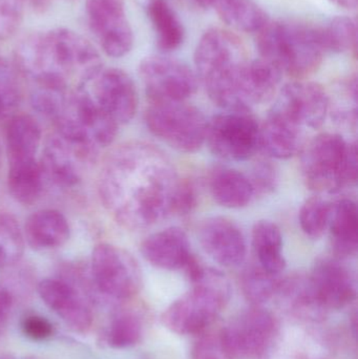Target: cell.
Masks as SVG:
<instances>
[{
	"label": "cell",
	"instance_id": "cell-1",
	"mask_svg": "<svg viewBox=\"0 0 358 359\" xmlns=\"http://www.w3.org/2000/svg\"><path fill=\"white\" fill-rule=\"evenodd\" d=\"M181 178L159 147L130 141L115 147L102 162L97 191L113 221L128 231H143L174 215Z\"/></svg>",
	"mask_w": 358,
	"mask_h": 359
},
{
	"label": "cell",
	"instance_id": "cell-2",
	"mask_svg": "<svg viewBox=\"0 0 358 359\" xmlns=\"http://www.w3.org/2000/svg\"><path fill=\"white\" fill-rule=\"evenodd\" d=\"M15 62L32 82L59 79L69 83V78H78L82 84L103 67L96 46L67 27L25 36L15 48Z\"/></svg>",
	"mask_w": 358,
	"mask_h": 359
},
{
	"label": "cell",
	"instance_id": "cell-3",
	"mask_svg": "<svg viewBox=\"0 0 358 359\" xmlns=\"http://www.w3.org/2000/svg\"><path fill=\"white\" fill-rule=\"evenodd\" d=\"M245 48L227 29H208L195 50V75L210 100L223 109H250L242 95V80L248 63Z\"/></svg>",
	"mask_w": 358,
	"mask_h": 359
},
{
	"label": "cell",
	"instance_id": "cell-4",
	"mask_svg": "<svg viewBox=\"0 0 358 359\" xmlns=\"http://www.w3.org/2000/svg\"><path fill=\"white\" fill-rule=\"evenodd\" d=\"M256 37L261 58L282 73L304 79L321 67L324 48L319 27L296 21H268Z\"/></svg>",
	"mask_w": 358,
	"mask_h": 359
},
{
	"label": "cell",
	"instance_id": "cell-5",
	"mask_svg": "<svg viewBox=\"0 0 358 359\" xmlns=\"http://www.w3.org/2000/svg\"><path fill=\"white\" fill-rule=\"evenodd\" d=\"M301 172L309 189L332 194L357 182V147L340 135L324 133L302 149Z\"/></svg>",
	"mask_w": 358,
	"mask_h": 359
},
{
	"label": "cell",
	"instance_id": "cell-6",
	"mask_svg": "<svg viewBox=\"0 0 358 359\" xmlns=\"http://www.w3.org/2000/svg\"><path fill=\"white\" fill-rule=\"evenodd\" d=\"M230 293V284L225 274L205 267L193 288L166 308L162 323L176 334H204L226 307Z\"/></svg>",
	"mask_w": 358,
	"mask_h": 359
},
{
	"label": "cell",
	"instance_id": "cell-7",
	"mask_svg": "<svg viewBox=\"0 0 358 359\" xmlns=\"http://www.w3.org/2000/svg\"><path fill=\"white\" fill-rule=\"evenodd\" d=\"M144 122L151 135L180 153H195L205 144L207 120L187 101L149 103Z\"/></svg>",
	"mask_w": 358,
	"mask_h": 359
},
{
	"label": "cell",
	"instance_id": "cell-8",
	"mask_svg": "<svg viewBox=\"0 0 358 359\" xmlns=\"http://www.w3.org/2000/svg\"><path fill=\"white\" fill-rule=\"evenodd\" d=\"M90 270L104 301L130 302L142 287V272L137 259L125 249L109 243L94 247Z\"/></svg>",
	"mask_w": 358,
	"mask_h": 359
},
{
	"label": "cell",
	"instance_id": "cell-9",
	"mask_svg": "<svg viewBox=\"0 0 358 359\" xmlns=\"http://www.w3.org/2000/svg\"><path fill=\"white\" fill-rule=\"evenodd\" d=\"M260 128L250 109H224L208 120L205 143L220 159L247 161L260 151Z\"/></svg>",
	"mask_w": 358,
	"mask_h": 359
},
{
	"label": "cell",
	"instance_id": "cell-10",
	"mask_svg": "<svg viewBox=\"0 0 358 359\" xmlns=\"http://www.w3.org/2000/svg\"><path fill=\"white\" fill-rule=\"evenodd\" d=\"M100 149L82 139L65 136L55 130L44 144L39 160L44 178L57 187L75 188L98 161Z\"/></svg>",
	"mask_w": 358,
	"mask_h": 359
},
{
	"label": "cell",
	"instance_id": "cell-11",
	"mask_svg": "<svg viewBox=\"0 0 358 359\" xmlns=\"http://www.w3.org/2000/svg\"><path fill=\"white\" fill-rule=\"evenodd\" d=\"M139 76L149 103L187 101L195 94L199 83L195 72L186 63L163 55L143 59Z\"/></svg>",
	"mask_w": 358,
	"mask_h": 359
},
{
	"label": "cell",
	"instance_id": "cell-12",
	"mask_svg": "<svg viewBox=\"0 0 358 359\" xmlns=\"http://www.w3.org/2000/svg\"><path fill=\"white\" fill-rule=\"evenodd\" d=\"M277 331L275 316L268 310L254 306L231 320L220 335L233 358L259 359L270 349Z\"/></svg>",
	"mask_w": 358,
	"mask_h": 359
},
{
	"label": "cell",
	"instance_id": "cell-13",
	"mask_svg": "<svg viewBox=\"0 0 358 359\" xmlns=\"http://www.w3.org/2000/svg\"><path fill=\"white\" fill-rule=\"evenodd\" d=\"M79 86H83L97 104L119 126L130 123L136 116L138 90L132 78L123 69L102 67Z\"/></svg>",
	"mask_w": 358,
	"mask_h": 359
},
{
	"label": "cell",
	"instance_id": "cell-14",
	"mask_svg": "<svg viewBox=\"0 0 358 359\" xmlns=\"http://www.w3.org/2000/svg\"><path fill=\"white\" fill-rule=\"evenodd\" d=\"M88 27L101 50L113 58L126 56L134 46V33L124 0H85Z\"/></svg>",
	"mask_w": 358,
	"mask_h": 359
},
{
	"label": "cell",
	"instance_id": "cell-15",
	"mask_svg": "<svg viewBox=\"0 0 358 359\" xmlns=\"http://www.w3.org/2000/svg\"><path fill=\"white\" fill-rule=\"evenodd\" d=\"M330 104V95L321 84L294 81L281 88L270 109L304 130H317L325 123Z\"/></svg>",
	"mask_w": 358,
	"mask_h": 359
},
{
	"label": "cell",
	"instance_id": "cell-16",
	"mask_svg": "<svg viewBox=\"0 0 358 359\" xmlns=\"http://www.w3.org/2000/svg\"><path fill=\"white\" fill-rule=\"evenodd\" d=\"M37 290L43 303L74 332L84 334L90 330L92 305L77 287L59 276L44 278Z\"/></svg>",
	"mask_w": 358,
	"mask_h": 359
},
{
	"label": "cell",
	"instance_id": "cell-17",
	"mask_svg": "<svg viewBox=\"0 0 358 359\" xmlns=\"http://www.w3.org/2000/svg\"><path fill=\"white\" fill-rule=\"evenodd\" d=\"M344 261L334 255L321 257L308 276L313 292L326 311L343 309L357 299V280Z\"/></svg>",
	"mask_w": 358,
	"mask_h": 359
},
{
	"label": "cell",
	"instance_id": "cell-18",
	"mask_svg": "<svg viewBox=\"0 0 358 359\" xmlns=\"http://www.w3.org/2000/svg\"><path fill=\"white\" fill-rule=\"evenodd\" d=\"M198 238L204 252L222 267H237L245 261V236L241 228L228 217L204 219L198 229Z\"/></svg>",
	"mask_w": 358,
	"mask_h": 359
},
{
	"label": "cell",
	"instance_id": "cell-19",
	"mask_svg": "<svg viewBox=\"0 0 358 359\" xmlns=\"http://www.w3.org/2000/svg\"><path fill=\"white\" fill-rule=\"evenodd\" d=\"M140 252L153 267L168 271L184 269L193 255L188 236L179 227L153 232L141 243Z\"/></svg>",
	"mask_w": 358,
	"mask_h": 359
},
{
	"label": "cell",
	"instance_id": "cell-20",
	"mask_svg": "<svg viewBox=\"0 0 358 359\" xmlns=\"http://www.w3.org/2000/svg\"><path fill=\"white\" fill-rule=\"evenodd\" d=\"M25 243L36 251L61 248L71 238V226L67 217L57 209H39L25 219Z\"/></svg>",
	"mask_w": 358,
	"mask_h": 359
},
{
	"label": "cell",
	"instance_id": "cell-21",
	"mask_svg": "<svg viewBox=\"0 0 358 359\" xmlns=\"http://www.w3.org/2000/svg\"><path fill=\"white\" fill-rule=\"evenodd\" d=\"M304 128L269 111L260 128V149L270 159L288 160L303 149Z\"/></svg>",
	"mask_w": 358,
	"mask_h": 359
},
{
	"label": "cell",
	"instance_id": "cell-22",
	"mask_svg": "<svg viewBox=\"0 0 358 359\" xmlns=\"http://www.w3.org/2000/svg\"><path fill=\"white\" fill-rule=\"evenodd\" d=\"M207 184L214 202L225 208H244L256 198L249 177L228 166L212 168L208 175Z\"/></svg>",
	"mask_w": 358,
	"mask_h": 359
},
{
	"label": "cell",
	"instance_id": "cell-23",
	"mask_svg": "<svg viewBox=\"0 0 358 359\" xmlns=\"http://www.w3.org/2000/svg\"><path fill=\"white\" fill-rule=\"evenodd\" d=\"M328 229L334 257L342 259L355 257L358 248L357 203L348 198L331 203Z\"/></svg>",
	"mask_w": 358,
	"mask_h": 359
},
{
	"label": "cell",
	"instance_id": "cell-24",
	"mask_svg": "<svg viewBox=\"0 0 358 359\" xmlns=\"http://www.w3.org/2000/svg\"><path fill=\"white\" fill-rule=\"evenodd\" d=\"M41 142V128L33 116L27 114L13 116L6 128L8 163L37 159Z\"/></svg>",
	"mask_w": 358,
	"mask_h": 359
},
{
	"label": "cell",
	"instance_id": "cell-25",
	"mask_svg": "<svg viewBox=\"0 0 358 359\" xmlns=\"http://www.w3.org/2000/svg\"><path fill=\"white\" fill-rule=\"evenodd\" d=\"M125 303L118 304L115 310L99 335L100 343L111 349H128L138 345L144 334V318L140 310L130 307Z\"/></svg>",
	"mask_w": 358,
	"mask_h": 359
},
{
	"label": "cell",
	"instance_id": "cell-26",
	"mask_svg": "<svg viewBox=\"0 0 358 359\" xmlns=\"http://www.w3.org/2000/svg\"><path fill=\"white\" fill-rule=\"evenodd\" d=\"M283 73L263 58L248 61L242 80V95L247 107L270 102L277 93Z\"/></svg>",
	"mask_w": 358,
	"mask_h": 359
},
{
	"label": "cell",
	"instance_id": "cell-27",
	"mask_svg": "<svg viewBox=\"0 0 358 359\" xmlns=\"http://www.w3.org/2000/svg\"><path fill=\"white\" fill-rule=\"evenodd\" d=\"M252 246L256 263L263 269L275 276L285 270L283 236L277 224L267 219L256 222L252 228Z\"/></svg>",
	"mask_w": 358,
	"mask_h": 359
},
{
	"label": "cell",
	"instance_id": "cell-28",
	"mask_svg": "<svg viewBox=\"0 0 358 359\" xmlns=\"http://www.w3.org/2000/svg\"><path fill=\"white\" fill-rule=\"evenodd\" d=\"M6 185L16 202L29 206L35 204L43 191L44 175L37 159L8 163Z\"/></svg>",
	"mask_w": 358,
	"mask_h": 359
},
{
	"label": "cell",
	"instance_id": "cell-29",
	"mask_svg": "<svg viewBox=\"0 0 358 359\" xmlns=\"http://www.w3.org/2000/svg\"><path fill=\"white\" fill-rule=\"evenodd\" d=\"M275 295H279L292 312L301 318L317 320L326 312L313 292L308 276L296 274L281 278Z\"/></svg>",
	"mask_w": 358,
	"mask_h": 359
},
{
	"label": "cell",
	"instance_id": "cell-30",
	"mask_svg": "<svg viewBox=\"0 0 358 359\" xmlns=\"http://www.w3.org/2000/svg\"><path fill=\"white\" fill-rule=\"evenodd\" d=\"M147 14L157 35L158 46L162 52H172L184 41L182 21L167 0H149Z\"/></svg>",
	"mask_w": 358,
	"mask_h": 359
},
{
	"label": "cell",
	"instance_id": "cell-31",
	"mask_svg": "<svg viewBox=\"0 0 358 359\" xmlns=\"http://www.w3.org/2000/svg\"><path fill=\"white\" fill-rule=\"evenodd\" d=\"M214 11L223 22L244 33L258 34L269 21L267 13L254 0H223Z\"/></svg>",
	"mask_w": 358,
	"mask_h": 359
},
{
	"label": "cell",
	"instance_id": "cell-32",
	"mask_svg": "<svg viewBox=\"0 0 358 359\" xmlns=\"http://www.w3.org/2000/svg\"><path fill=\"white\" fill-rule=\"evenodd\" d=\"M25 238L16 217L0 212V269H11L20 263L25 255Z\"/></svg>",
	"mask_w": 358,
	"mask_h": 359
},
{
	"label": "cell",
	"instance_id": "cell-33",
	"mask_svg": "<svg viewBox=\"0 0 358 359\" xmlns=\"http://www.w3.org/2000/svg\"><path fill=\"white\" fill-rule=\"evenodd\" d=\"M279 276L269 273L256 263L252 264L242 273V291L250 303L262 305L277 294L281 280Z\"/></svg>",
	"mask_w": 358,
	"mask_h": 359
},
{
	"label": "cell",
	"instance_id": "cell-34",
	"mask_svg": "<svg viewBox=\"0 0 358 359\" xmlns=\"http://www.w3.org/2000/svg\"><path fill=\"white\" fill-rule=\"evenodd\" d=\"M326 52H357V21L350 17L340 16L332 19L326 27H319Z\"/></svg>",
	"mask_w": 358,
	"mask_h": 359
},
{
	"label": "cell",
	"instance_id": "cell-35",
	"mask_svg": "<svg viewBox=\"0 0 358 359\" xmlns=\"http://www.w3.org/2000/svg\"><path fill=\"white\" fill-rule=\"evenodd\" d=\"M331 202L322 196L305 201L300 209L298 221L303 232L312 240H319L328 229Z\"/></svg>",
	"mask_w": 358,
	"mask_h": 359
},
{
	"label": "cell",
	"instance_id": "cell-36",
	"mask_svg": "<svg viewBox=\"0 0 358 359\" xmlns=\"http://www.w3.org/2000/svg\"><path fill=\"white\" fill-rule=\"evenodd\" d=\"M248 177L254 186L256 196L270 194L279 183V170L268 157L256 162L252 176Z\"/></svg>",
	"mask_w": 358,
	"mask_h": 359
},
{
	"label": "cell",
	"instance_id": "cell-37",
	"mask_svg": "<svg viewBox=\"0 0 358 359\" xmlns=\"http://www.w3.org/2000/svg\"><path fill=\"white\" fill-rule=\"evenodd\" d=\"M25 0H0V40L12 37L20 27Z\"/></svg>",
	"mask_w": 358,
	"mask_h": 359
},
{
	"label": "cell",
	"instance_id": "cell-38",
	"mask_svg": "<svg viewBox=\"0 0 358 359\" xmlns=\"http://www.w3.org/2000/svg\"><path fill=\"white\" fill-rule=\"evenodd\" d=\"M191 359H233L223 344L220 333L204 335L193 346Z\"/></svg>",
	"mask_w": 358,
	"mask_h": 359
},
{
	"label": "cell",
	"instance_id": "cell-39",
	"mask_svg": "<svg viewBox=\"0 0 358 359\" xmlns=\"http://www.w3.org/2000/svg\"><path fill=\"white\" fill-rule=\"evenodd\" d=\"M21 331L34 341H48L55 334V327L48 318L40 314H27L21 320Z\"/></svg>",
	"mask_w": 358,
	"mask_h": 359
},
{
	"label": "cell",
	"instance_id": "cell-40",
	"mask_svg": "<svg viewBox=\"0 0 358 359\" xmlns=\"http://www.w3.org/2000/svg\"><path fill=\"white\" fill-rule=\"evenodd\" d=\"M198 201L199 196L195 184L191 180L181 179L174 198V215L181 217L191 215L197 208Z\"/></svg>",
	"mask_w": 358,
	"mask_h": 359
},
{
	"label": "cell",
	"instance_id": "cell-41",
	"mask_svg": "<svg viewBox=\"0 0 358 359\" xmlns=\"http://www.w3.org/2000/svg\"><path fill=\"white\" fill-rule=\"evenodd\" d=\"M14 303V292L8 288H0V335L8 326Z\"/></svg>",
	"mask_w": 358,
	"mask_h": 359
},
{
	"label": "cell",
	"instance_id": "cell-42",
	"mask_svg": "<svg viewBox=\"0 0 358 359\" xmlns=\"http://www.w3.org/2000/svg\"><path fill=\"white\" fill-rule=\"evenodd\" d=\"M193 1L200 8H205V10L207 8H214V10L223 0H193Z\"/></svg>",
	"mask_w": 358,
	"mask_h": 359
},
{
	"label": "cell",
	"instance_id": "cell-43",
	"mask_svg": "<svg viewBox=\"0 0 358 359\" xmlns=\"http://www.w3.org/2000/svg\"><path fill=\"white\" fill-rule=\"evenodd\" d=\"M330 1L340 8L351 10V8H357L358 0H330Z\"/></svg>",
	"mask_w": 358,
	"mask_h": 359
},
{
	"label": "cell",
	"instance_id": "cell-44",
	"mask_svg": "<svg viewBox=\"0 0 358 359\" xmlns=\"http://www.w3.org/2000/svg\"><path fill=\"white\" fill-rule=\"evenodd\" d=\"M33 6L37 10L44 11L50 6V0H31Z\"/></svg>",
	"mask_w": 358,
	"mask_h": 359
},
{
	"label": "cell",
	"instance_id": "cell-45",
	"mask_svg": "<svg viewBox=\"0 0 358 359\" xmlns=\"http://www.w3.org/2000/svg\"><path fill=\"white\" fill-rule=\"evenodd\" d=\"M8 109H10V107H8L6 101L4 100V97L0 95V117H1V116L4 115Z\"/></svg>",
	"mask_w": 358,
	"mask_h": 359
},
{
	"label": "cell",
	"instance_id": "cell-46",
	"mask_svg": "<svg viewBox=\"0 0 358 359\" xmlns=\"http://www.w3.org/2000/svg\"><path fill=\"white\" fill-rule=\"evenodd\" d=\"M1 170H2V151L0 149V178H1Z\"/></svg>",
	"mask_w": 358,
	"mask_h": 359
},
{
	"label": "cell",
	"instance_id": "cell-47",
	"mask_svg": "<svg viewBox=\"0 0 358 359\" xmlns=\"http://www.w3.org/2000/svg\"><path fill=\"white\" fill-rule=\"evenodd\" d=\"M0 359H16L15 358H0Z\"/></svg>",
	"mask_w": 358,
	"mask_h": 359
}]
</instances>
